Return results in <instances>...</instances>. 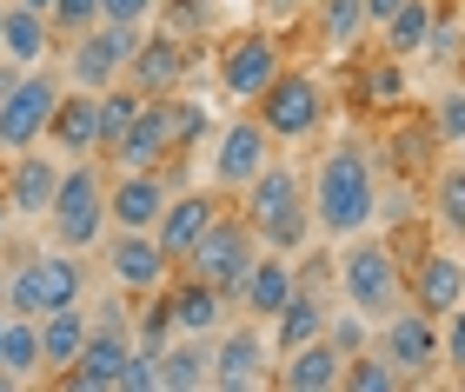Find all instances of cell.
<instances>
[{
    "label": "cell",
    "instance_id": "obj_1",
    "mask_svg": "<svg viewBox=\"0 0 465 392\" xmlns=\"http://www.w3.org/2000/svg\"><path fill=\"white\" fill-rule=\"evenodd\" d=\"M379 220V180H372V160L352 147V140H340L320 173H312V226L332 240H352L366 233V226Z\"/></svg>",
    "mask_w": 465,
    "mask_h": 392
},
{
    "label": "cell",
    "instance_id": "obj_2",
    "mask_svg": "<svg viewBox=\"0 0 465 392\" xmlns=\"http://www.w3.org/2000/svg\"><path fill=\"white\" fill-rule=\"evenodd\" d=\"M246 226L260 233L272 253H292V246H306V233H312V213H306V193H300V173L292 167H280V160H266L260 173L246 180Z\"/></svg>",
    "mask_w": 465,
    "mask_h": 392
},
{
    "label": "cell",
    "instance_id": "obj_3",
    "mask_svg": "<svg viewBox=\"0 0 465 392\" xmlns=\"http://www.w3.org/2000/svg\"><path fill=\"white\" fill-rule=\"evenodd\" d=\"M47 220H54V240L67 246V253H87V246L107 240V173L94 167V153L80 160V167H60V193L47 206Z\"/></svg>",
    "mask_w": 465,
    "mask_h": 392
},
{
    "label": "cell",
    "instance_id": "obj_4",
    "mask_svg": "<svg viewBox=\"0 0 465 392\" xmlns=\"http://www.w3.org/2000/svg\"><path fill=\"white\" fill-rule=\"evenodd\" d=\"M87 293V273H80V260H67V246H54V253H27L14 266L7 279V306L14 313H60V306H80Z\"/></svg>",
    "mask_w": 465,
    "mask_h": 392
},
{
    "label": "cell",
    "instance_id": "obj_5",
    "mask_svg": "<svg viewBox=\"0 0 465 392\" xmlns=\"http://www.w3.org/2000/svg\"><path fill=\"white\" fill-rule=\"evenodd\" d=\"M252 260H260V233L240 220V213H220L213 226L200 233V246L186 253V266H193V279L220 286L226 299H240V279L252 273Z\"/></svg>",
    "mask_w": 465,
    "mask_h": 392
},
{
    "label": "cell",
    "instance_id": "obj_6",
    "mask_svg": "<svg viewBox=\"0 0 465 392\" xmlns=\"http://www.w3.org/2000/svg\"><path fill=\"white\" fill-rule=\"evenodd\" d=\"M340 286H346V306L366 319H386L399 293H406V279H399V260L386 240H352L340 253Z\"/></svg>",
    "mask_w": 465,
    "mask_h": 392
},
{
    "label": "cell",
    "instance_id": "obj_7",
    "mask_svg": "<svg viewBox=\"0 0 465 392\" xmlns=\"http://www.w3.org/2000/svg\"><path fill=\"white\" fill-rule=\"evenodd\" d=\"M54 107H60V80L47 67H27L7 93H0V147L7 153L40 147L47 127H54Z\"/></svg>",
    "mask_w": 465,
    "mask_h": 392
},
{
    "label": "cell",
    "instance_id": "obj_8",
    "mask_svg": "<svg viewBox=\"0 0 465 392\" xmlns=\"http://www.w3.org/2000/svg\"><path fill=\"white\" fill-rule=\"evenodd\" d=\"M134 47H140V27H114V20H94V27L67 47V80H74V87H87V93L114 87V80L126 74V60H134Z\"/></svg>",
    "mask_w": 465,
    "mask_h": 392
},
{
    "label": "cell",
    "instance_id": "obj_9",
    "mask_svg": "<svg viewBox=\"0 0 465 392\" xmlns=\"http://www.w3.org/2000/svg\"><path fill=\"white\" fill-rule=\"evenodd\" d=\"M126 353H134L126 313H120V306H107L100 326H87V339H80V353H74V366H67V386H74V392H114V373L126 366Z\"/></svg>",
    "mask_w": 465,
    "mask_h": 392
},
{
    "label": "cell",
    "instance_id": "obj_10",
    "mask_svg": "<svg viewBox=\"0 0 465 392\" xmlns=\"http://www.w3.org/2000/svg\"><path fill=\"white\" fill-rule=\"evenodd\" d=\"M252 107H260V127L272 140H306L312 127H320V113H326V93H320L312 74H280Z\"/></svg>",
    "mask_w": 465,
    "mask_h": 392
},
{
    "label": "cell",
    "instance_id": "obj_11",
    "mask_svg": "<svg viewBox=\"0 0 465 392\" xmlns=\"http://www.w3.org/2000/svg\"><path fill=\"white\" fill-rule=\"evenodd\" d=\"M107 160H114V173H153V167L173 160V113H166V93L160 100H140L134 127L107 147Z\"/></svg>",
    "mask_w": 465,
    "mask_h": 392
},
{
    "label": "cell",
    "instance_id": "obj_12",
    "mask_svg": "<svg viewBox=\"0 0 465 392\" xmlns=\"http://www.w3.org/2000/svg\"><path fill=\"white\" fill-rule=\"evenodd\" d=\"M280 40L272 34H240L220 47V93L226 100H260L272 80H280Z\"/></svg>",
    "mask_w": 465,
    "mask_h": 392
},
{
    "label": "cell",
    "instance_id": "obj_13",
    "mask_svg": "<svg viewBox=\"0 0 465 392\" xmlns=\"http://www.w3.org/2000/svg\"><path fill=\"white\" fill-rule=\"evenodd\" d=\"M379 346H386V359L399 366V379H419L439 359V326H432V313H419V306L412 313L392 306V313L379 319Z\"/></svg>",
    "mask_w": 465,
    "mask_h": 392
},
{
    "label": "cell",
    "instance_id": "obj_14",
    "mask_svg": "<svg viewBox=\"0 0 465 392\" xmlns=\"http://www.w3.org/2000/svg\"><path fill=\"white\" fill-rule=\"evenodd\" d=\"M266 359H272V339L266 333H252V326H240V333H226L213 346V373H206V386H220V392H252V386H266Z\"/></svg>",
    "mask_w": 465,
    "mask_h": 392
},
{
    "label": "cell",
    "instance_id": "obj_15",
    "mask_svg": "<svg viewBox=\"0 0 465 392\" xmlns=\"http://www.w3.org/2000/svg\"><path fill=\"white\" fill-rule=\"evenodd\" d=\"M173 200V187H166V173H114L107 180V213L120 233H153V220H160V206Z\"/></svg>",
    "mask_w": 465,
    "mask_h": 392
},
{
    "label": "cell",
    "instance_id": "obj_16",
    "mask_svg": "<svg viewBox=\"0 0 465 392\" xmlns=\"http://www.w3.org/2000/svg\"><path fill=\"white\" fill-rule=\"evenodd\" d=\"M272 160V133L260 127V113L252 120H232V127L220 133V153H213V187H226V193H240L252 173H260Z\"/></svg>",
    "mask_w": 465,
    "mask_h": 392
},
{
    "label": "cell",
    "instance_id": "obj_17",
    "mask_svg": "<svg viewBox=\"0 0 465 392\" xmlns=\"http://www.w3.org/2000/svg\"><path fill=\"white\" fill-rule=\"evenodd\" d=\"M220 220V200L213 193H180V200H166L160 206V220H153V240H160V253L186 266V253L200 246V233Z\"/></svg>",
    "mask_w": 465,
    "mask_h": 392
},
{
    "label": "cell",
    "instance_id": "obj_18",
    "mask_svg": "<svg viewBox=\"0 0 465 392\" xmlns=\"http://www.w3.org/2000/svg\"><path fill=\"white\" fill-rule=\"evenodd\" d=\"M107 266H114V279H120V293H140V299H153L166 273H173V260L160 253V240L153 233H120L107 246Z\"/></svg>",
    "mask_w": 465,
    "mask_h": 392
},
{
    "label": "cell",
    "instance_id": "obj_19",
    "mask_svg": "<svg viewBox=\"0 0 465 392\" xmlns=\"http://www.w3.org/2000/svg\"><path fill=\"white\" fill-rule=\"evenodd\" d=\"M180 80H186V40H173V34L140 40V47H134V60H126V87H140L146 100L173 93Z\"/></svg>",
    "mask_w": 465,
    "mask_h": 392
},
{
    "label": "cell",
    "instance_id": "obj_20",
    "mask_svg": "<svg viewBox=\"0 0 465 392\" xmlns=\"http://www.w3.org/2000/svg\"><path fill=\"white\" fill-rule=\"evenodd\" d=\"M286 366L272 373V386H286V392H340V366L346 353L332 339H306V346H292V353H280Z\"/></svg>",
    "mask_w": 465,
    "mask_h": 392
},
{
    "label": "cell",
    "instance_id": "obj_21",
    "mask_svg": "<svg viewBox=\"0 0 465 392\" xmlns=\"http://www.w3.org/2000/svg\"><path fill=\"white\" fill-rule=\"evenodd\" d=\"M54 193H60V167L47 153H14V173H7V213H20V220H47V206H54Z\"/></svg>",
    "mask_w": 465,
    "mask_h": 392
},
{
    "label": "cell",
    "instance_id": "obj_22",
    "mask_svg": "<svg viewBox=\"0 0 465 392\" xmlns=\"http://www.w3.org/2000/svg\"><path fill=\"white\" fill-rule=\"evenodd\" d=\"M47 140L60 153H100V100L87 93V87H74V93H60V107H54V127H47Z\"/></svg>",
    "mask_w": 465,
    "mask_h": 392
},
{
    "label": "cell",
    "instance_id": "obj_23",
    "mask_svg": "<svg viewBox=\"0 0 465 392\" xmlns=\"http://www.w3.org/2000/svg\"><path fill=\"white\" fill-rule=\"evenodd\" d=\"M459 299H465V260L459 253H426L419 273H412V306L439 319V313H452Z\"/></svg>",
    "mask_w": 465,
    "mask_h": 392
},
{
    "label": "cell",
    "instance_id": "obj_24",
    "mask_svg": "<svg viewBox=\"0 0 465 392\" xmlns=\"http://www.w3.org/2000/svg\"><path fill=\"white\" fill-rule=\"evenodd\" d=\"M0 54H7L20 74H27V67H47V54H54L47 14H27V7H14V0H7V14H0Z\"/></svg>",
    "mask_w": 465,
    "mask_h": 392
},
{
    "label": "cell",
    "instance_id": "obj_25",
    "mask_svg": "<svg viewBox=\"0 0 465 392\" xmlns=\"http://www.w3.org/2000/svg\"><path fill=\"white\" fill-rule=\"evenodd\" d=\"M34 373H40V319L7 306V319H0V386H20Z\"/></svg>",
    "mask_w": 465,
    "mask_h": 392
},
{
    "label": "cell",
    "instance_id": "obj_26",
    "mask_svg": "<svg viewBox=\"0 0 465 392\" xmlns=\"http://www.w3.org/2000/svg\"><path fill=\"white\" fill-rule=\"evenodd\" d=\"M166 319H173V333H193V339H206L213 326L226 319V293L220 286H206V279H186L173 299H166Z\"/></svg>",
    "mask_w": 465,
    "mask_h": 392
},
{
    "label": "cell",
    "instance_id": "obj_27",
    "mask_svg": "<svg viewBox=\"0 0 465 392\" xmlns=\"http://www.w3.org/2000/svg\"><path fill=\"white\" fill-rule=\"evenodd\" d=\"M292 286H300V273H292L286 260H252V273L240 279L246 319H272V313H280V306L292 299Z\"/></svg>",
    "mask_w": 465,
    "mask_h": 392
},
{
    "label": "cell",
    "instance_id": "obj_28",
    "mask_svg": "<svg viewBox=\"0 0 465 392\" xmlns=\"http://www.w3.org/2000/svg\"><path fill=\"white\" fill-rule=\"evenodd\" d=\"M306 339H326V299L292 286V299L272 313V353H292V346H306Z\"/></svg>",
    "mask_w": 465,
    "mask_h": 392
},
{
    "label": "cell",
    "instance_id": "obj_29",
    "mask_svg": "<svg viewBox=\"0 0 465 392\" xmlns=\"http://www.w3.org/2000/svg\"><path fill=\"white\" fill-rule=\"evenodd\" d=\"M206 373H213V353L193 339V333H173L160 353V392H200Z\"/></svg>",
    "mask_w": 465,
    "mask_h": 392
},
{
    "label": "cell",
    "instance_id": "obj_30",
    "mask_svg": "<svg viewBox=\"0 0 465 392\" xmlns=\"http://www.w3.org/2000/svg\"><path fill=\"white\" fill-rule=\"evenodd\" d=\"M80 339H87V313L80 306H60V313H40V366H54V373H67Z\"/></svg>",
    "mask_w": 465,
    "mask_h": 392
},
{
    "label": "cell",
    "instance_id": "obj_31",
    "mask_svg": "<svg viewBox=\"0 0 465 392\" xmlns=\"http://www.w3.org/2000/svg\"><path fill=\"white\" fill-rule=\"evenodd\" d=\"M366 0H326L320 7V34H326V54H352L359 34H366Z\"/></svg>",
    "mask_w": 465,
    "mask_h": 392
},
{
    "label": "cell",
    "instance_id": "obj_32",
    "mask_svg": "<svg viewBox=\"0 0 465 392\" xmlns=\"http://www.w3.org/2000/svg\"><path fill=\"white\" fill-rule=\"evenodd\" d=\"M426 27H432V0H406L392 20H386V54L392 60H412L426 47Z\"/></svg>",
    "mask_w": 465,
    "mask_h": 392
},
{
    "label": "cell",
    "instance_id": "obj_33",
    "mask_svg": "<svg viewBox=\"0 0 465 392\" xmlns=\"http://www.w3.org/2000/svg\"><path fill=\"white\" fill-rule=\"evenodd\" d=\"M406 379H399V366L386 353H352L340 366V392H399Z\"/></svg>",
    "mask_w": 465,
    "mask_h": 392
},
{
    "label": "cell",
    "instance_id": "obj_34",
    "mask_svg": "<svg viewBox=\"0 0 465 392\" xmlns=\"http://www.w3.org/2000/svg\"><path fill=\"white\" fill-rule=\"evenodd\" d=\"M94 100H100V153H107L114 140L134 127V113H140V100H146V93H140V87H120V80H114V87H100Z\"/></svg>",
    "mask_w": 465,
    "mask_h": 392
},
{
    "label": "cell",
    "instance_id": "obj_35",
    "mask_svg": "<svg viewBox=\"0 0 465 392\" xmlns=\"http://www.w3.org/2000/svg\"><path fill=\"white\" fill-rule=\"evenodd\" d=\"M359 93H366V107H379V113H386V107H399V100H406V60H379V67H366V74H359Z\"/></svg>",
    "mask_w": 465,
    "mask_h": 392
},
{
    "label": "cell",
    "instance_id": "obj_36",
    "mask_svg": "<svg viewBox=\"0 0 465 392\" xmlns=\"http://www.w3.org/2000/svg\"><path fill=\"white\" fill-rule=\"evenodd\" d=\"M166 113H173V153L200 147V140H206V127H213V113H206L200 100H166Z\"/></svg>",
    "mask_w": 465,
    "mask_h": 392
},
{
    "label": "cell",
    "instance_id": "obj_37",
    "mask_svg": "<svg viewBox=\"0 0 465 392\" xmlns=\"http://www.w3.org/2000/svg\"><path fill=\"white\" fill-rule=\"evenodd\" d=\"M114 392H160V353L134 346V353H126V366L114 373Z\"/></svg>",
    "mask_w": 465,
    "mask_h": 392
},
{
    "label": "cell",
    "instance_id": "obj_38",
    "mask_svg": "<svg viewBox=\"0 0 465 392\" xmlns=\"http://www.w3.org/2000/svg\"><path fill=\"white\" fill-rule=\"evenodd\" d=\"M94 20H100V0H54V7H47V27L67 34V40H80Z\"/></svg>",
    "mask_w": 465,
    "mask_h": 392
},
{
    "label": "cell",
    "instance_id": "obj_39",
    "mask_svg": "<svg viewBox=\"0 0 465 392\" xmlns=\"http://www.w3.org/2000/svg\"><path fill=\"white\" fill-rule=\"evenodd\" d=\"M326 339L340 346V353H366V339H372V319L366 313H326Z\"/></svg>",
    "mask_w": 465,
    "mask_h": 392
},
{
    "label": "cell",
    "instance_id": "obj_40",
    "mask_svg": "<svg viewBox=\"0 0 465 392\" xmlns=\"http://www.w3.org/2000/svg\"><path fill=\"white\" fill-rule=\"evenodd\" d=\"M432 140H446V147H459V140H465V87L439 93V107H432Z\"/></svg>",
    "mask_w": 465,
    "mask_h": 392
},
{
    "label": "cell",
    "instance_id": "obj_41",
    "mask_svg": "<svg viewBox=\"0 0 465 392\" xmlns=\"http://www.w3.org/2000/svg\"><path fill=\"white\" fill-rule=\"evenodd\" d=\"M432 200H439V220H446V226H459V233H465V167H446V173H439Z\"/></svg>",
    "mask_w": 465,
    "mask_h": 392
},
{
    "label": "cell",
    "instance_id": "obj_42",
    "mask_svg": "<svg viewBox=\"0 0 465 392\" xmlns=\"http://www.w3.org/2000/svg\"><path fill=\"white\" fill-rule=\"evenodd\" d=\"M100 20H114V27H146V20H160V0H100Z\"/></svg>",
    "mask_w": 465,
    "mask_h": 392
},
{
    "label": "cell",
    "instance_id": "obj_43",
    "mask_svg": "<svg viewBox=\"0 0 465 392\" xmlns=\"http://www.w3.org/2000/svg\"><path fill=\"white\" fill-rule=\"evenodd\" d=\"M419 54H432V60H452L459 54V20L452 14H432V27H426V47Z\"/></svg>",
    "mask_w": 465,
    "mask_h": 392
},
{
    "label": "cell",
    "instance_id": "obj_44",
    "mask_svg": "<svg viewBox=\"0 0 465 392\" xmlns=\"http://www.w3.org/2000/svg\"><path fill=\"white\" fill-rule=\"evenodd\" d=\"M439 353H446V359H452V366H459V359H465V299H459V306H452V326H446V339H439Z\"/></svg>",
    "mask_w": 465,
    "mask_h": 392
},
{
    "label": "cell",
    "instance_id": "obj_45",
    "mask_svg": "<svg viewBox=\"0 0 465 392\" xmlns=\"http://www.w3.org/2000/svg\"><path fill=\"white\" fill-rule=\"evenodd\" d=\"M399 7H406V0H366V20H372V27H386Z\"/></svg>",
    "mask_w": 465,
    "mask_h": 392
},
{
    "label": "cell",
    "instance_id": "obj_46",
    "mask_svg": "<svg viewBox=\"0 0 465 392\" xmlns=\"http://www.w3.org/2000/svg\"><path fill=\"white\" fill-rule=\"evenodd\" d=\"M14 7H27V14H47V7H54V0H14Z\"/></svg>",
    "mask_w": 465,
    "mask_h": 392
},
{
    "label": "cell",
    "instance_id": "obj_47",
    "mask_svg": "<svg viewBox=\"0 0 465 392\" xmlns=\"http://www.w3.org/2000/svg\"><path fill=\"white\" fill-rule=\"evenodd\" d=\"M0 233H7V193H0Z\"/></svg>",
    "mask_w": 465,
    "mask_h": 392
},
{
    "label": "cell",
    "instance_id": "obj_48",
    "mask_svg": "<svg viewBox=\"0 0 465 392\" xmlns=\"http://www.w3.org/2000/svg\"><path fill=\"white\" fill-rule=\"evenodd\" d=\"M272 7H300V0H272Z\"/></svg>",
    "mask_w": 465,
    "mask_h": 392
},
{
    "label": "cell",
    "instance_id": "obj_49",
    "mask_svg": "<svg viewBox=\"0 0 465 392\" xmlns=\"http://www.w3.org/2000/svg\"><path fill=\"white\" fill-rule=\"evenodd\" d=\"M459 379H465V359H459Z\"/></svg>",
    "mask_w": 465,
    "mask_h": 392
},
{
    "label": "cell",
    "instance_id": "obj_50",
    "mask_svg": "<svg viewBox=\"0 0 465 392\" xmlns=\"http://www.w3.org/2000/svg\"><path fill=\"white\" fill-rule=\"evenodd\" d=\"M0 14H7V0H0Z\"/></svg>",
    "mask_w": 465,
    "mask_h": 392
},
{
    "label": "cell",
    "instance_id": "obj_51",
    "mask_svg": "<svg viewBox=\"0 0 465 392\" xmlns=\"http://www.w3.org/2000/svg\"><path fill=\"white\" fill-rule=\"evenodd\" d=\"M459 147H465V140H459Z\"/></svg>",
    "mask_w": 465,
    "mask_h": 392
}]
</instances>
